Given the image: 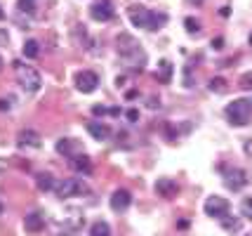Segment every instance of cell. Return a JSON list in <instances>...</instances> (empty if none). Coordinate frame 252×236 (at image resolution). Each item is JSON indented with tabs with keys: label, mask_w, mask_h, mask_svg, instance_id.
Listing matches in <instances>:
<instances>
[{
	"label": "cell",
	"mask_w": 252,
	"mask_h": 236,
	"mask_svg": "<svg viewBox=\"0 0 252 236\" xmlns=\"http://www.w3.org/2000/svg\"><path fill=\"white\" fill-rule=\"evenodd\" d=\"M73 83H76V88L80 92H94L97 90V85H99V78H97V73L94 71H78L76 73V78H73Z\"/></svg>",
	"instance_id": "7"
},
{
	"label": "cell",
	"mask_w": 252,
	"mask_h": 236,
	"mask_svg": "<svg viewBox=\"0 0 252 236\" xmlns=\"http://www.w3.org/2000/svg\"><path fill=\"white\" fill-rule=\"evenodd\" d=\"M2 19H5V12L0 10V22H2Z\"/></svg>",
	"instance_id": "32"
},
{
	"label": "cell",
	"mask_w": 252,
	"mask_h": 236,
	"mask_svg": "<svg viewBox=\"0 0 252 236\" xmlns=\"http://www.w3.org/2000/svg\"><path fill=\"white\" fill-rule=\"evenodd\" d=\"M10 109V101L7 100H0V111H7Z\"/></svg>",
	"instance_id": "28"
},
{
	"label": "cell",
	"mask_w": 252,
	"mask_h": 236,
	"mask_svg": "<svg viewBox=\"0 0 252 236\" xmlns=\"http://www.w3.org/2000/svg\"><path fill=\"white\" fill-rule=\"evenodd\" d=\"M127 118H130V121H137V118H139V113L134 111V109H130V111H127Z\"/></svg>",
	"instance_id": "29"
},
{
	"label": "cell",
	"mask_w": 252,
	"mask_h": 236,
	"mask_svg": "<svg viewBox=\"0 0 252 236\" xmlns=\"http://www.w3.org/2000/svg\"><path fill=\"white\" fill-rule=\"evenodd\" d=\"M0 68H2V57H0Z\"/></svg>",
	"instance_id": "33"
},
{
	"label": "cell",
	"mask_w": 252,
	"mask_h": 236,
	"mask_svg": "<svg viewBox=\"0 0 252 236\" xmlns=\"http://www.w3.org/2000/svg\"><path fill=\"white\" fill-rule=\"evenodd\" d=\"M24 227H26V232H31V234H35V232H43V229H45L43 213H38V210L29 213L26 217H24Z\"/></svg>",
	"instance_id": "12"
},
{
	"label": "cell",
	"mask_w": 252,
	"mask_h": 236,
	"mask_svg": "<svg viewBox=\"0 0 252 236\" xmlns=\"http://www.w3.org/2000/svg\"><path fill=\"white\" fill-rule=\"evenodd\" d=\"M191 5H203V0H189Z\"/></svg>",
	"instance_id": "31"
},
{
	"label": "cell",
	"mask_w": 252,
	"mask_h": 236,
	"mask_svg": "<svg viewBox=\"0 0 252 236\" xmlns=\"http://www.w3.org/2000/svg\"><path fill=\"white\" fill-rule=\"evenodd\" d=\"M116 45H118V55H121L123 59H127V64H132L137 71L142 68V64H144V59H146V57H144L139 43H137L132 35L121 34L118 35V40H116Z\"/></svg>",
	"instance_id": "2"
},
{
	"label": "cell",
	"mask_w": 252,
	"mask_h": 236,
	"mask_svg": "<svg viewBox=\"0 0 252 236\" xmlns=\"http://www.w3.org/2000/svg\"><path fill=\"white\" fill-rule=\"evenodd\" d=\"M0 210H2V205H0Z\"/></svg>",
	"instance_id": "35"
},
{
	"label": "cell",
	"mask_w": 252,
	"mask_h": 236,
	"mask_svg": "<svg viewBox=\"0 0 252 236\" xmlns=\"http://www.w3.org/2000/svg\"><path fill=\"white\" fill-rule=\"evenodd\" d=\"M238 83H241V88H245V90H252V71H248V73H243Z\"/></svg>",
	"instance_id": "26"
},
{
	"label": "cell",
	"mask_w": 252,
	"mask_h": 236,
	"mask_svg": "<svg viewBox=\"0 0 252 236\" xmlns=\"http://www.w3.org/2000/svg\"><path fill=\"white\" fill-rule=\"evenodd\" d=\"M210 90L212 92H224L226 90V80L224 78H212L210 80Z\"/></svg>",
	"instance_id": "23"
},
{
	"label": "cell",
	"mask_w": 252,
	"mask_h": 236,
	"mask_svg": "<svg viewBox=\"0 0 252 236\" xmlns=\"http://www.w3.org/2000/svg\"><path fill=\"white\" fill-rule=\"evenodd\" d=\"M127 17L130 22L137 26V29H144V31H151L156 34L165 22H167V14L165 12H154V10H146L142 5H132L127 10Z\"/></svg>",
	"instance_id": "1"
},
{
	"label": "cell",
	"mask_w": 252,
	"mask_h": 236,
	"mask_svg": "<svg viewBox=\"0 0 252 236\" xmlns=\"http://www.w3.org/2000/svg\"><path fill=\"white\" fill-rule=\"evenodd\" d=\"M88 133L94 137V139H99V142H101V139H106V137L111 135V128H109V123L90 121V123H88Z\"/></svg>",
	"instance_id": "14"
},
{
	"label": "cell",
	"mask_w": 252,
	"mask_h": 236,
	"mask_svg": "<svg viewBox=\"0 0 252 236\" xmlns=\"http://www.w3.org/2000/svg\"><path fill=\"white\" fill-rule=\"evenodd\" d=\"M250 43H252V35H250Z\"/></svg>",
	"instance_id": "34"
},
{
	"label": "cell",
	"mask_w": 252,
	"mask_h": 236,
	"mask_svg": "<svg viewBox=\"0 0 252 236\" xmlns=\"http://www.w3.org/2000/svg\"><path fill=\"white\" fill-rule=\"evenodd\" d=\"M229 213V201L226 199H221V196H210L208 201H205V215L210 217H224V215Z\"/></svg>",
	"instance_id": "8"
},
{
	"label": "cell",
	"mask_w": 252,
	"mask_h": 236,
	"mask_svg": "<svg viewBox=\"0 0 252 236\" xmlns=\"http://www.w3.org/2000/svg\"><path fill=\"white\" fill-rule=\"evenodd\" d=\"M38 55H40V45H38L35 40H26V43H24V57L35 59Z\"/></svg>",
	"instance_id": "20"
},
{
	"label": "cell",
	"mask_w": 252,
	"mask_h": 236,
	"mask_svg": "<svg viewBox=\"0 0 252 236\" xmlns=\"http://www.w3.org/2000/svg\"><path fill=\"white\" fill-rule=\"evenodd\" d=\"M90 17L94 22H109L113 19V7H111L109 0H97L92 7H90Z\"/></svg>",
	"instance_id": "9"
},
{
	"label": "cell",
	"mask_w": 252,
	"mask_h": 236,
	"mask_svg": "<svg viewBox=\"0 0 252 236\" xmlns=\"http://www.w3.org/2000/svg\"><path fill=\"white\" fill-rule=\"evenodd\" d=\"M12 68H14V73H17L19 85H22L26 92H38V90H40L43 80H40V73H38L33 67H24L22 62H14V64H12Z\"/></svg>",
	"instance_id": "3"
},
{
	"label": "cell",
	"mask_w": 252,
	"mask_h": 236,
	"mask_svg": "<svg viewBox=\"0 0 252 236\" xmlns=\"http://www.w3.org/2000/svg\"><path fill=\"white\" fill-rule=\"evenodd\" d=\"M184 26H187L189 34H198V29H200L198 19H193V17H187V19H184Z\"/></svg>",
	"instance_id": "25"
},
{
	"label": "cell",
	"mask_w": 252,
	"mask_h": 236,
	"mask_svg": "<svg viewBox=\"0 0 252 236\" xmlns=\"http://www.w3.org/2000/svg\"><path fill=\"white\" fill-rule=\"evenodd\" d=\"M220 222L226 227L229 232H238V229H241V222H238V220H236L233 215H229V213L224 215V217H220Z\"/></svg>",
	"instance_id": "21"
},
{
	"label": "cell",
	"mask_w": 252,
	"mask_h": 236,
	"mask_svg": "<svg viewBox=\"0 0 252 236\" xmlns=\"http://www.w3.org/2000/svg\"><path fill=\"white\" fill-rule=\"evenodd\" d=\"M156 78L160 80V83H170L172 80V64L163 59L160 64H158V71H156Z\"/></svg>",
	"instance_id": "16"
},
{
	"label": "cell",
	"mask_w": 252,
	"mask_h": 236,
	"mask_svg": "<svg viewBox=\"0 0 252 236\" xmlns=\"http://www.w3.org/2000/svg\"><path fill=\"white\" fill-rule=\"evenodd\" d=\"M224 184H226V189H231V191H241L243 187L248 184V175H245V170H241V168L224 170Z\"/></svg>",
	"instance_id": "6"
},
{
	"label": "cell",
	"mask_w": 252,
	"mask_h": 236,
	"mask_svg": "<svg viewBox=\"0 0 252 236\" xmlns=\"http://www.w3.org/2000/svg\"><path fill=\"white\" fill-rule=\"evenodd\" d=\"M226 118L231 125H248L252 118V101L248 100H233L226 106Z\"/></svg>",
	"instance_id": "4"
},
{
	"label": "cell",
	"mask_w": 252,
	"mask_h": 236,
	"mask_svg": "<svg viewBox=\"0 0 252 236\" xmlns=\"http://www.w3.org/2000/svg\"><path fill=\"white\" fill-rule=\"evenodd\" d=\"M17 142L22 146H33V149H38V146H40V135H38L35 130H31V128H26V130L19 133Z\"/></svg>",
	"instance_id": "13"
},
{
	"label": "cell",
	"mask_w": 252,
	"mask_h": 236,
	"mask_svg": "<svg viewBox=\"0 0 252 236\" xmlns=\"http://www.w3.org/2000/svg\"><path fill=\"white\" fill-rule=\"evenodd\" d=\"M132 203V196L127 189H116L113 191V196H111V208L116 210V213H123V210H127Z\"/></svg>",
	"instance_id": "10"
},
{
	"label": "cell",
	"mask_w": 252,
	"mask_h": 236,
	"mask_svg": "<svg viewBox=\"0 0 252 236\" xmlns=\"http://www.w3.org/2000/svg\"><path fill=\"white\" fill-rule=\"evenodd\" d=\"M156 191L163 199H175L177 194H179V184L175 180H170V177H163V180L156 182Z\"/></svg>",
	"instance_id": "11"
},
{
	"label": "cell",
	"mask_w": 252,
	"mask_h": 236,
	"mask_svg": "<svg viewBox=\"0 0 252 236\" xmlns=\"http://www.w3.org/2000/svg\"><path fill=\"white\" fill-rule=\"evenodd\" d=\"M90 236H111V227L106 225V222H94L92 225V229H90Z\"/></svg>",
	"instance_id": "19"
},
{
	"label": "cell",
	"mask_w": 252,
	"mask_h": 236,
	"mask_svg": "<svg viewBox=\"0 0 252 236\" xmlns=\"http://www.w3.org/2000/svg\"><path fill=\"white\" fill-rule=\"evenodd\" d=\"M85 187L80 184V180L76 177H68V180H59L55 184V194L59 199H71V196H76V194H83Z\"/></svg>",
	"instance_id": "5"
},
{
	"label": "cell",
	"mask_w": 252,
	"mask_h": 236,
	"mask_svg": "<svg viewBox=\"0 0 252 236\" xmlns=\"http://www.w3.org/2000/svg\"><path fill=\"white\" fill-rule=\"evenodd\" d=\"M73 166H76L80 172H92V161H90V156H85V154H76V156H73Z\"/></svg>",
	"instance_id": "18"
},
{
	"label": "cell",
	"mask_w": 252,
	"mask_h": 236,
	"mask_svg": "<svg viewBox=\"0 0 252 236\" xmlns=\"http://www.w3.org/2000/svg\"><path fill=\"white\" fill-rule=\"evenodd\" d=\"M248 236H252V234H248Z\"/></svg>",
	"instance_id": "36"
},
{
	"label": "cell",
	"mask_w": 252,
	"mask_h": 236,
	"mask_svg": "<svg viewBox=\"0 0 252 236\" xmlns=\"http://www.w3.org/2000/svg\"><path fill=\"white\" fill-rule=\"evenodd\" d=\"M57 151H59L62 156L71 158V154H76L78 151V142L76 139H59V142H57Z\"/></svg>",
	"instance_id": "15"
},
{
	"label": "cell",
	"mask_w": 252,
	"mask_h": 236,
	"mask_svg": "<svg viewBox=\"0 0 252 236\" xmlns=\"http://www.w3.org/2000/svg\"><path fill=\"white\" fill-rule=\"evenodd\" d=\"M241 213H243V217H248L252 222V196H248V199L241 201Z\"/></svg>",
	"instance_id": "22"
},
{
	"label": "cell",
	"mask_w": 252,
	"mask_h": 236,
	"mask_svg": "<svg viewBox=\"0 0 252 236\" xmlns=\"http://www.w3.org/2000/svg\"><path fill=\"white\" fill-rule=\"evenodd\" d=\"M220 14H221V17H229V14H231V10H229V7H221V10H220Z\"/></svg>",
	"instance_id": "30"
},
{
	"label": "cell",
	"mask_w": 252,
	"mask_h": 236,
	"mask_svg": "<svg viewBox=\"0 0 252 236\" xmlns=\"http://www.w3.org/2000/svg\"><path fill=\"white\" fill-rule=\"evenodd\" d=\"M19 10L24 14H33L35 12V0H19Z\"/></svg>",
	"instance_id": "24"
},
{
	"label": "cell",
	"mask_w": 252,
	"mask_h": 236,
	"mask_svg": "<svg viewBox=\"0 0 252 236\" xmlns=\"http://www.w3.org/2000/svg\"><path fill=\"white\" fill-rule=\"evenodd\" d=\"M35 184H38V189L40 191H52L57 182H55V177H52L50 172H40V175L35 177Z\"/></svg>",
	"instance_id": "17"
},
{
	"label": "cell",
	"mask_w": 252,
	"mask_h": 236,
	"mask_svg": "<svg viewBox=\"0 0 252 236\" xmlns=\"http://www.w3.org/2000/svg\"><path fill=\"white\" fill-rule=\"evenodd\" d=\"M212 47H215V50H221V47H224V40H221V38H215V40H212Z\"/></svg>",
	"instance_id": "27"
}]
</instances>
